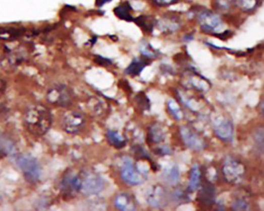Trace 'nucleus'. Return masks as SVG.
<instances>
[{"instance_id": "f257e3e1", "label": "nucleus", "mask_w": 264, "mask_h": 211, "mask_svg": "<svg viewBox=\"0 0 264 211\" xmlns=\"http://www.w3.org/2000/svg\"><path fill=\"white\" fill-rule=\"evenodd\" d=\"M53 117L51 113L44 106H34L26 112L24 124L31 135L40 137L46 135L51 128Z\"/></svg>"}, {"instance_id": "f03ea898", "label": "nucleus", "mask_w": 264, "mask_h": 211, "mask_svg": "<svg viewBox=\"0 0 264 211\" xmlns=\"http://www.w3.org/2000/svg\"><path fill=\"white\" fill-rule=\"evenodd\" d=\"M16 164L24 178L30 183H37L41 176V167L37 159L29 154L18 155Z\"/></svg>"}, {"instance_id": "7ed1b4c3", "label": "nucleus", "mask_w": 264, "mask_h": 211, "mask_svg": "<svg viewBox=\"0 0 264 211\" xmlns=\"http://www.w3.org/2000/svg\"><path fill=\"white\" fill-rule=\"evenodd\" d=\"M74 99L73 91L65 84H55L47 91V101L56 107H70L73 104Z\"/></svg>"}, {"instance_id": "20e7f679", "label": "nucleus", "mask_w": 264, "mask_h": 211, "mask_svg": "<svg viewBox=\"0 0 264 211\" xmlns=\"http://www.w3.org/2000/svg\"><path fill=\"white\" fill-rule=\"evenodd\" d=\"M197 20L202 31L214 35L223 31L224 24L223 20L217 13L203 9L197 14Z\"/></svg>"}, {"instance_id": "39448f33", "label": "nucleus", "mask_w": 264, "mask_h": 211, "mask_svg": "<svg viewBox=\"0 0 264 211\" xmlns=\"http://www.w3.org/2000/svg\"><path fill=\"white\" fill-rule=\"evenodd\" d=\"M148 177L147 171L140 169L133 162V160L127 159L121 169V178L127 184L137 186L146 181Z\"/></svg>"}, {"instance_id": "423d86ee", "label": "nucleus", "mask_w": 264, "mask_h": 211, "mask_svg": "<svg viewBox=\"0 0 264 211\" xmlns=\"http://www.w3.org/2000/svg\"><path fill=\"white\" fill-rule=\"evenodd\" d=\"M245 166L239 160L229 156L225 161L223 167V174L225 180L231 184H237L244 177Z\"/></svg>"}, {"instance_id": "0eeeda50", "label": "nucleus", "mask_w": 264, "mask_h": 211, "mask_svg": "<svg viewBox=\"0 0 264 211\" xmlns=\"http://www.w3.org/2000/svg\"><path fill=\"white\" fill-rule=\"evenodd\" d=\"M80 176L82 179L81 193L85 195H96L105 188V180L98 173L85 172Z\"/></svg>"}, {"instance_id": "6e6552de", "label": "nucleus", "mask_w": 264, "mask_h": 211, "mask_svg": "<svg viewBox=\"0 0 264 211\" xmlns=\"http://www.w3.org/2000/svg\"><path fill=\"white\" fill-rule=\"evenodd\" d=\"M86 119L83 114L77 111H70L62 118V129L70 135H78L83 130Z\"/></svg>"}, {"instance_id": "1a4fd4ad", "label": "nucleus", "mask_w": 264, "mask_h": 211, "mask_svg": "<svg viewBox=\"0 0 264 211\" xmlns=\"http://www.w3.org/2000/svg\"><path fill=\"white\" fill-rule=\"evenodd\" d=\"M82 179L80 174L69 171L65 173L60 183L59 190L65 197H73L81 192Z\"/></svg>"}, {"instance_id": "9d476101", "label": "nucleus", "mask_w": 264, "mask_h": 211, "mask_svg": "<svg viewBox=\"0 0 264 211\" xmlns=\"http://www.w3.org/2000/svg\"><path fill=\"white\" fill-rule=\"evenodd\" d=\"M213 129L215 134L220 140L225 142L233 141L234 126L233 122L228 118H216L213 121Z\"/></svg>"}, {"instance_id": "9b49d317", "label": "nucleus", "mask_w": 264, "mask_h": 211, "mask_svg": "<svg viewBox=\"0 0 264 211\" xmlns=\"http://www.w3.org/2000/svg\"><path fill=\"white\" fill-rule=\"evenodd\" d=\"M183 141L187 147L195 151H201L205 148V141L201 135L188 126H183L181 129Z\"/></svg>"}, {"instance_id": "f8f14e48", "label": "nucleus", "mask_w": 264, "mask_h": 211, "mask_svg": "<svg viewBox=\"0 0 264 211\" xmlns=\"http://www.w3.org/2000/svg\"><path fill=\"white\" fill-rule=\"evenodd\" d=\"M198 193V202L204 207H212L216 203V189L210 182L205 181L200 186Z\"/></svg>"}, {"instance_id": "ddd939ff", "label": "nucleus", "mask_w": 264, "mask_h": 211, "mask_svg": "<svg viewBox=\"0 0 264 211\" xmlns=\"http://www.w3.org/2000/svg\"><path fill=\"white\" fill-rule=\"evenodd\" d=\"M168 194L162 186H155L147 196V202L150 206L162 209L168 204Z\"/></svg>"}, {"instance_id": "4468645a", "label": "nucleus", "mask_w": 264, "mask_h": 211, "mask_svg": "<svg viewBox=\"0 0 264 211\" xmlns=\"http://www.w3.org/2000/svg\"><path fill=\"white\" fill-rule=\"evenodd\" d=\"M156 26L164 33H173L179 30L181 27V22L175 15H165L156 20Z\"/></svg>"}, {"instance_id": "2eb2a0df", "label": "nucleus", "mask_w": 264, "mask_h": 211, "mask_svg": "<svg viewBox=\"0 0 264 211\" xmlns=\"http://www.w3.org/2000/svg\"><path fill=\"white\" fill-rule=\"evenodd\" d=\"M17 153V145L14 139L5 132H0V155L14 156Z\"/></svg>"}, {"instance_id": "dca6fc26", "label": "nucleus", "mask_w": 264, "mask_h": 211, "mask_svg": "<svg viewBox=\"0 0 264 211\" xmlns=\"http://www.w3.org/2000/svg\"><path fill=\"white\" fill-rule=\"evenodd\" d=\"M150 63V59H148L145 57L133 58L130 65L125 70V74L131 77L138 76L143 69Z\"/></svg>"}, {"instance_id": "f3484780", "label": "nucleus", "mask_w": 264, "mask_h": 211, "mask_svg": "<svg viewBox=\"0 0 264 211\" xmlns=\"http://www.w3.org/2000/svg\"><path fill=\"white\" fill-rule=\"evenodd\" d=\"M201 184V171L198 164H194L190 173L189 182L188 185V191L192 192L198 190Z\"/></svg>"}, {"instance_id": "a211bd4d", "label": "nucleus", "mask_w": 264, "mask_h": 211, "mask_svg": "<svg viewBox=\"0 0 264 211\" xmlns=\"http://www.w3.org/2000/svg\"><path fill=\"white\" fill-rule=\"evenodd\" d=\"M115 206L120 210H134L136 206L133 197L126 193H122L115 199Z\"/></svg>"}, {"instance_id": "6ab92c4d", "label": "nucleus", "mask_w": 264, "mask_h": 211, "mask_svg": "<svg viewBox=\"0 0 264 211\" xmlns=\"http://www.w3.org/2000/svg\"><path fill=\"white\" fill-rule=\"evenodd\" d=\"M105 136H107V142L115 148L120 149L126 146V139L118 131L109 130Z\"/></svg>"}, {"instance_id": "aec40b11", "label": "nucleus", "mask_w": 264, "mask_h": 211, "mask_svg": "<svg viewBox=\"0 0 264 211\" xmlns=\"http://www.w3.org/2000/svg\"><path fill=\"white\" fill-rule=\"evenodd\" d=\"M164 181L169 185H176L179 182L180 173L178 166L171 165L167 167L162 174Z\"/></svg>"}, {"instance_id": "412c9836", "label": "nucleus", "mask_w": 264, "mask_h": 211, "mask_svg": "<svg viewBox=\"0 0 264 211\" xmlns=\"http://www.w3.org/2000/svg\"><path fill=\"white\" fill-rule=\"evenodd\" d=\"M132 11L133 9L129 2L123 3L114 9L115 15L117 16L120 20L127 22L133 21L134 19L132 17Z\"/></svg>"}, {"instance_id": "4be33fe9", "label": "nucleus", "mask_w": 264, "mask_h": 211, "mask_svg": "<svg viewBox=\"0 0 264 211\" xmlns=\"http://www.w3.org/2000/svg\"><path fill=\"white\" fill-rule=\"evenodd\" d=\"M165 139V133L162 126L155 124L148 131V141L150 143L159 144Z\"/></svg>"}, {"instance_id": "5701e85b", "label": "nucleus", "mask_w": 264, "mask_h": 211, "mask_svg": "<svg viewBox=\"0 0 264 211\" xmlns=\"http://www.w3.org/2000/svg\"><path fill=\"white\" fill-rule=\"evenodd\" d=\"M133 22L141 28L145 33H152L153 27L156 26V20H153V17L150 16H140L137 18L133 19Z\"/></svg>"}, {"instance_id": "b1692460", "label": "nucleus", "mask_w": 264, "mask_h": 211, "mask_svg": "<svg viewBox=\"0 0 264 211\" xmlns=\"http://www.w3.org/2000/svg\"><path fill=\"white\" fill-rule=\"evenodd\" d=\"M236 6L235 0H213V7L218 14H228Z\"/></svg>"}, {"instance_id": "393cba45", "label": "nucleus", "mask_w": 264, "mask_h": 211, "mask_svg": "<svg viewBox=\"0 0 264 211\" xmlns=\"http://www.w3.org/2000/svg\"><path fill=\"white\" fill-rule=\"evenodd\" d=\"M139 49L143 57H145L148 59H155V58H159L160 55H162L160 50L155 49L150 43H148L146 40H143L140 43Z\"/></svg>"}, {"instance_id": "a878e982", "label": "nucleus", "mask_w": 264, "mask_h": 211, "mask_svg": "<svg viewBox=\"0 0 264 211\" xmlns=\"http://www.w3.org/2000/svg\"><path fill=\"white\" fill-rule=\"evenodd\" d=\"M235 4L240 10L249 13L259 7V0H235Z\"/></svg>"}, {"instance_id": "bb28decb", "label": "nucleus", "mask_w": 264, "mask_h": 211, "mask_svg": "<svg viewBox=\"0 0 264 211\" xmlns=\"http://www.w3.org/2000/svg\"><path fill=\"white\" fill-rule=\"evenodd\" d=\"M136 102L140 110L148 111L150 109V101L144 92H139L136 95Z\"/></svg>"}, {"instance_id": "cd10ccee", "label": "nucleus", "mask_w": 264, "mask_h": 211, "mask_svg": "<svg viewBox=\"0 0 264 211\" xmlns=\"http://www.w3.org/2000/svg\"><path fill=\"white\" fill-rule=\"evenodd\" d=\"M168 106L170 113L176 120L180 121L183 119L182 111H181L179 104L176 101H174V100H170L168 101Z\"/></svg>"}, {"instance_id": "c85d7f7f", "label": "nucleus", "mask_w": 264, "mask_h": 211, "mask_svg": "<svg viewBox=\"0 0 264 211\" xmlns=\"http://www.w3.org/2000/svg\"><path fill=\"white\" fill-rule=\"evenodd\" d=\"M232 209L234 210H249V204L245 199L238 198L233 201Z\"/></svg>"}, {"instance_id": "c756f323", "label": "nucleus", "mask_w": 264, "mask_h": 211, "mask_svg": "<svg viewBox=\"0 0 264 211\" xmlns=\"http://www.w3.org/2000/svg\"><path fill=\"white\" fill-rule=\"evenodd\" d=\"M173 200H175L176 203H185L188 200V196L187 195V193H185V192L182 191L181 190H176L173 193Z\"/></svg>"}, {"instance_id": "7c9ffc66", "label": "nucleus", "mask_w": 264, "mask_h": 211, "mask_svg": "<svg viewBox=\"0 0 264 211\" xmlns=\"http://www.w3.org/2000/svg\"><path fill=\"white\" fill-rule=\"evenodd\" d=\"M134 148L135 154H136V156H138L140 159H144V160H150L149 155L145 152L144 149L140 145L135 146Z\"/></svg>"}, {"instance_id": "2f4dec72", "label": "nucleus", "mask_w": 264, "mask_h": 211, "mask_svg": "<svg viewBox=\"0 0 264 211\" xmlns=\"http://www.w3.org/2000/svg\"><path fill=\"white\" fill-rule=\"evenodd\" d=\"M255 141L256 143H258V146H260V149L262 152V148H263V131L262 129L258 131L255 135Z\"/></svg>"}, {"instance_id": "473e14b6", "label": "nucleus", "mask_w": 264, "mask_h": 211, "mask_svg": "<svg viewBox=\"0 0 264 211\" xmlns=\"http://www.w3.org/2000/svg\"><path fill=\"white\" fill-rule=\"evenodd\" d=\"M96 63L99 64L102 66H108V65H112L111 60L108 58H102V57L98 56L96 58Z\"/></svg>"}, {"instance_id": "72a5a7b5", "label": "nucleus", "mask_w": 264, "mask_h": 211, "mask_svg": "<svg viewBox=\"0 0 264 211\" xmlns=\"http://www.w3.org/2000/svg\"><path fill=\"white\" fill-rule=\"evenodd\" d=\"M176 1L177 0H155V3L159 6H169L175 4Z\"/></svg>"}, {"instance_id": "f704fd0d", "label": "nucleus", "mask_w": 264, "mask_h": 211, "mask_svg": "<svg viewBox=\"0 0 264 211\" xmlns=\"http://www.w3.org/2000/svg\"><path fill=\"white\" fill-rule=\"evenodd\" d=\"M111 1H113V0H96V6L98 7H101L105 4L111 2Z\"/></svg>"}, {"instance_id": "c9c22d12", "label": "nucleus", "mask_w": 264, "mask_h": 211, "mask_svg": "<svg viewBox=\"0 0 264 211\" xmlns=\"http://www.w3.org/2000/svg\"><path fill=\"white\" fill-rule=\"evenodd\" d=\"M193 39H194L193 34H188L184 37V40H185V41H191Z\"/></svg>"}, {"instance_id": "e433bc0d", "label": "nucleus", "mask_w": 264, "mask_h": 211, "mask_svg": "<svg viewBox=\"0 0 264 211\" xmlns=\"http://www.w3.org/2000/svg\"><path fill=\"white\" fill-rule=\"evenodd\" d=\"M4 86L5 85H4V81H3V80L1 79V78H0V92H1V91L4 89V88H5Z\"/></svg>"}]
</instances>
